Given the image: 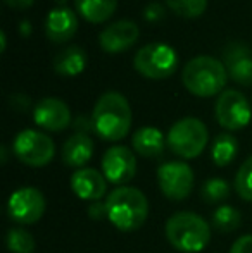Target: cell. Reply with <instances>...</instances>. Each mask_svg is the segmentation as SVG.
Returning <instances> with one entry per match:
<instances>
[{"label":"cell","instance_id":"1","mask_svg":"<svg viewBox=\"0 0 252 253\" xmlns=\"http://www.w3.org/2000/svg\"><path fill=\"white\" fill-rule=\"evenodd\" d=\"M94 129L102 140L119 141L131 127V109L125 95L119 91H105L101 95L92 112Z\"/></svg>","mask_w":252,"mask_h":253},{"label":"cell","instance_id":"2","mask_svg":"<svg viewBox=\"0 0 252 253\" xmlns=\"http://www.w3.org/2000/svg\"><path fill=\"white\" fill-rule=\"evenodd\" d=\"M107 219L119 231L140 229L149 217V200L138 188L118 186L105 198Z\"/></svg>","mask_w":252,"mask_h":253},{"label":"cell","instance_id":"3","mask_svg":"<svg viewBox=\"0 0 252 253\" xmlns=\"http://www.w3.org/2000/svg\"><path fill=\"white\" fill-rule=\"evenodd\" d=\"M182 81L183 86L195 97H214L223 93L221 90L228 81V71L221 60L209 55H199L185 64Z\"/></svg>","mask_w":252,"mask_h":253},{"label":"cell","instance_id":"4","mask_svg":"<svg viewBox=\"0 0 252 253\" xmlns=\"http://www.w3.org/2000/svg\"><path fill=\"white\" fill-rule=\"evenodd\" d=\"M164 233L169 245L182 253L202 252L211 240L207 220L194 212H178L171 215L166 222Z\"/></svg>","mask_w":252,"mask_h":253},{"label":"cell","instance_id":"5","mask_svg":"<svg viewBox=\"0 0 252 253\" xmlns=\"http://www.w3.org/2000/svg\"><path fill=\"white\" fill-rule=\"evenodd\" d=\"M168 147L182 159H197L205 150L209 133L205 124L197 117H183L176 121L168 131Z\"/></svg>","mask_w":252,"mask_h":253},{"label":"cell","instance_id":"6","mask_svg":"<svg viewBox=\"0 0 252 253\" xmlns=\"http://www.w3.org/2000/svg\"><path fill=\"white\" fill-rule=\"evenodd\" d=\"M180 57L173 47L166 43H149L133 57V67L147 80L161 81L173 76L178 69Z\"/></svg>","mask_w":252,"mask_h":253},{"label":"cell","instance_id":"7","mask_svg":"<svg viewBox=\"0 0 252 253\" xmlns=\"http://www.w3.org/2000/svg\"><path fill=\"white\" fill-rule=\"evenodd\" d=\"M12 152L19 162L30 167H44L52 162L55 145L49 134L37 129H24L14 138Z\"/></svg>","mask_w":252,"mask_h":253},{"label":"cell","instance_id":"8","mask_svg":"<svg viewBox=\"0 0 252 253\" xmlns=\"http://www.w3.org/2000/svg\"><path fill=\"white\" fill-rule=\"evenodd\" d=\"M194 170L189 164L171 160L157 169V183L162 195L173 202H182L194 190Z\"/></svg>","mask_w":252,"mask_h":253},{"label":"cell","instance_id":"9","mask_svg":"<svg viewBox=\"0 0 252 253\" xmlns=\"http://www.w3.org/2000/svg\"><path fill=\"white\" fill-rule=\"evenodd\" d=\"M216 121L226 131L244 129L251 123L252 110L246 95L237 90H225L219 93L214 107Z\"/></svg>","mask_w":252,"mask_h":253},{"label":"cell","instance_id":"10","mask_svg":"<svg viewBox=\"0 0 252 253\" xmlns=\"http://www.w3.org/2000/svg\"><path fill=\"white\" fill-rule=\"evenodd\" d=\"M7 213L10 220L21 226H30L44 217L45 197L37 188H19L7 202Z\"/></svg>","mask_w":252,"mask_h":253},{"label":"cell","instance_id":"11","mask_svg":"<svg viewBox=\"0 0 252 253\" xmlns=\"http://www.w3.org/2000/svg\"><path fill=\"white\" fill-rule=\"evenodd\" d=\"M102 174L107 183L126 186L137 174V157L130 148L123 145H114L107 148L102 157Z\"/></svg>","mask_w":252,"mask_h":253},{"label":"cell","instance_id":"12","mask_svg":"<svg viewBox=\"0 0 252 253\" xmlns=\"http://www.w3.org/2000/svg\"><path fill=\"white\" fill-rule=\"evenodd\" d=\"M33 119L35 124L40 126L42 129L52 131V133H59L69 127L71 124V110L62 100L54 97L42 98L40 102L35 105L33 110Z\"/></svg>","mask_w":252,"mask_h":253},{"label":"cell","instance_id":"13","mask_svg":"<svg viewBox=\"0 0 252 253\" xmlns=\"http://www.w3.org/2000/svg\"><path fill=\"white\" fill-rule=\"evenodd\" d=\"M138 37H140L138 24L130 19H121L109 24L102 31L101 37H99V43H101V48L104 52L119 53L133 47L137 43Z\"/></svg>","mask_w":252,"mask_h":253},{"label":"cell","instance_id":"14","mask_svg":"<svg viewBox=\"0 0 252 253\" xmlns=\"http://www.w3.org/2000/svg\"><path fill=\"white\" fill-rule=\"evenodd\" d=\"M71 190L80 200L99 202L107 191V179L97 169L83 167L71 176Z\"/></svg>","mask_w":252,"mask_h":253},{"label":"cell","instance_id":"15","mask_svg":"<svg viewBox=\"0 0 252 253\" xmlns=\"http://www.w3.org/2000/svg\"><path fill=\"white\" fill-rule=\"evenodd\" d=\"M78 30V17L67 7H57L50 10L45 21V35L54 43H66L74 37Z\"/></svg>","mask_w":252,"mask_h":253},{"label":"cell","instance_id":"16","mask_svg":"<svg viewBox=\"0 0 252 253\" xmlns=\"http://www.w3.org/2000/svg\"><path fill=\"white\" fill-rule=\"evenodd\" d=\"M94 140L88 134L74 133L66 140L62 147V162L73 169H83L85 164L94 155Z\"/></svg>","mask_w":252,"mask_h":253},{"label":"cell","instance_id":"17","mask_svg":"<svg viewBox=\"0 0 252 253\" xmlns=\"http://www.w3.org/2000/svg\"><path fill=\"white\" fill-rule=\"evenodd\" d=\"M166 143H168V140L164 138L162 131L152 126L140 127V129L135 131L133 138H131L133 150L140 157H145V159H155V157H159L164 152Z\"/></svg>","mask_w":252,"mask_h":253},{"label":"cell","instance_id":"18","mask_svg":"<svg viewBox=\"0 0 252 253\" xmlns=\"http://www.w3.org/2000/svg\"><path fill=\"white\" fill-rule=\"evenodd\" d=\"M87 67V53L81 47L71 45L54 59V71L61 76H78Z\"/></svg>","mask_w":252,"mask_h":253},{"label":"cell","instance_id":"19","mask_svg":"<svg viewBox=\"0 0 252 253\" xmlns=\"http://www.w3.org/2000/svg\"><path fill=\"white\" fill-rule=\"evenodd\" d=\"M76 10L85 21L94 24L105 23L116 12L118 0H74Z\"/></svg>","mask_w":252,"mask_h":253},{"label":"cell","instance_id":"20","mask_svg":"<svg viewBox=\"0 0 252 253\" xmlns=\"http://www.w3.org/2000/svg\"><path fill=\"white\" fill-rule=\"evenodd\" d=\"M239 153V141L233 134L221 133L216 136L211 147V159L218 167H226L235 160Z\"/></svg>","mask_w":252,"mask_h":253},{"label":"cell","instance_id":"21","mask_svg":"<svg viewBox=\"0 0 252 253\" xmlns=\"http://www.w3.org/2000/svg\"><path fill=\"white\" fill-rule=\"evenodd\" d=\"M242 224V213L232 205H221L212 213V227L218 233H233Z\"/></svg>","mask_w":252,"mask_h":253},{"label":"cell","instance_id":"22","mask_svg":"<svg viewBox=\"0 0 252 253\" xmlns=\"http://www.w3.org/2000/svg\"><path fill=\"white\" fill-rule=\"evenodd\" d=\"M230 193H232V188H230V184L226 183L225 179H221V177H211V179L205 181L201 188L202 200L207 203L225 202L226 198L230 197Z\"/></svg>","mask_w":252,"mask_h":253},{"label":"cell","instance_id":"23","mask_svg":"<svg viewBox=\"0 0 252 253\" xmlns=\"http://www.w3.org/2000/svg\"><path fill=\"white\" fill-rule=\"evenodd\" d=\"M7 248L10 253H35V240L23 227L9 229L5 238Z\"/></svg>","mask_w":252,"mask_h":253},{"label":"cell","instance_id":"24","mask_svg":"<svg viewBox=\"0 0 252 253\" xmlns=\"http://www.w3.org/2000/svg\"><path fill=\"white\" fill-rule=\"evenodd\" d=\"M166 5L176 16L192 19V17H199L205 12L207 0H166Z\"/></svg>","mask_w":252,"mask_h":253},{"label":"cell","instance_id":"25","mask_svg":"<svg viewBox=\"0 0 252 253\" xmlns=\"http://www.w3.org/2000/svg\"><path fill=\"white\" fill-rule=\"evenodd\" d=\"M235 191L242 200L252 202V155L237 170Z\"/></svg>","mask_w":252,"mask_h":253},{"label":"cell","instance_id":"26","mask_svg":"<svg viewBox=\"0 0 252 253\" xmlns=\"http://www.w3.org/2000/svg\"><path fill=\"white\" fill-rule=\"evenodd\" d=\"M228 74L235 83L252 86V55L242 57L228 66Z\"/></svg>","mask_w":252,"mask_h":253},{"label":"cell","instance_id":"27","mask_svg":"<svg viewBox=\"0 0 252 253\" xmlns=\"http://www.w3.org/2000/svg\"><path fill=\"white\" fill-rule=\"evenodd\" d=\"M251 55V50L242 43H230L228 47L225 48V64L230 66L233 64L235 60L242 59V57H247Z\"/></svg>","mask_w":252,"mask_h":253},{"label":"cell","instance_id":"28","mask_svg":"<svg viewBox=\"0 0 252 253\" xmlns=\"http://www.w3.org/2000/svg\"><path fill=\"white\" fill-rule=\"evenodd\" d=\"M164 16H166V9L157 2L149 3L144 10V17L149 23H161V21L164 19Z\"/></svg>","mask_w":252,"mask_h":253},{"label":"cell","instance_id":"29","mask_svg":"<svg viewBox=\"0 0 252 253\" xmlns=\"http://www.w3.org/2000/svg\"><path fill=\"white\" fill-rule=\"evenodd\" d=\"M230 253H252V234L240 236L230 248Z\"/></svg>","mask_w":252,"mask_h":253},{"label":"cell","instance_id":"30","mask_svg":"<svg viewBox=\"0 0 252 253\" xmlns=\"http://www.w3.org/2000/svg\"><path fill=\"white\" fill-rule=\"evenodd\" d=\"M88 217L94 220H104L107 219V207L105 202H92V205L88 207Z\"/></svg>","mask_w":252,"mask_h":253},{"label":"cell","instance_id":"31","mask_svg":"<svg viewBox=\"0 0 252 253\" xmlns=\"http://www.w3.org/2000/svg\"><path fill=\"white\" fill-rule=\"evenodd\" d=\"M74 129L76 133H83V134H88L90 131H95L94 129V119L92 116H78L76 121L73 123Z\"/></svg>","mask_w":252,"mask_h":253},{"label":"cell","instance_id":"32","mask_svg":"<svg viewBox=\"0 0 252 253\" xmlns=\"http://www.w3.org/2000/svg\"><path fill=\"white\" fill-rule=\"evenodd\" d=\"M10 103H12V107L14 109H17V110H26V109H30V98L28 97H24V95H14L12 98H10Z\"/></svg>","mask_w":252,"mask_h":253},{"label":"cell","instance_id":"33","mask_svg":"<svg viewBox=\"0 0 252 253\" xmlns=\"http://www.w3.org/2000/svg\"><path fill=\"white\" fill-rule=\"evenodd\" d=\"M3 2H5L9 7H12V9L23 10V9H28V7L33 5L35 0H3Z\"/></svg>","mask_w":252,"mask_h":253},{"label":"cell","instance_id":"34","mask_svg":"<svg viewBox=\"0 0 252 253\" xmlns=\"http://www.w3.org/2000/svg\"><path fill=\"white\" fill-rule=\"evenodd\" d=\"M30 33H31L30 21H23V23H21V35H23V37H28Z\"/></svg>","mask_w":252,"mask_h":253},{"label":"cell","instance_id":"35","mask_svg":"<svg viewBox=\"0 0 252 253\" xmlns=\"http://www.w3.org/2000/svg\"><path fill=\"white\" fill-rule=\"evenodd\" d=\"M0 150H2V164H5L7 162V147H5V145H2V148H0Z\"/></svg>","mask_w":252,"mask_h":253},{"label":"cell","instance_id":"36","mask_svg":"<svg viewBox=\"0 0 252 253\" xmlns=\"http://www.w3.org/2000/svg\"><path fill=\"white\" fill-rule=\"evenodd\" d=\"M0 42H2V52H5V45H7V42H5V33H0Z\"/></svg>","mask_w":252,"mask_h":253},{"label":"cell","instance_id":"37","mask_svg":"<svg viewBox=\"0 0 252 253\" xmlns=\"http://www.w3.org/2000/svg\"><path fill=\"white\" fill-rule=\"evenodd\" d=\"M55 2H57V3H64L66 0H55Z\"/></svg>","mask_w":252,"mask_h":253}]
</instances>
